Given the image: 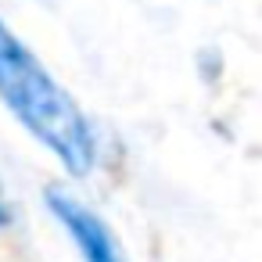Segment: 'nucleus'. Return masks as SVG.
<instances>
[{
  "instance_id": "obj_2",
  "label": "nucleus",
  "mask_w": 262,
  "mask_h": 262,
  "mask_svg": "<svg viewBox=\"0 0 262 262\" xmlns=\"http://www.w3.org/2000/svg\"><path fill=\"white\" fill-rule=\"evenodd\" d=\"M43 201H47V212L58 219V226L76 244L79 262H126V251H122L115 230L90 205H83L72 190H65L61 183H51L43 190Z\"/></svg>"
},
{
  "instance_id": "obj_3",
  "label": "nucleus",
  "mask_w": 262,
  "mask_h": 262,
  "mask_svg": "<svg viewBox=\"0 0 262 262\" xmlns=\"http://www.w3.org/2000/svg\"><path fill=\"white\" fill-rule=\"evenodd\" d=\"M11 226V205H8V194L0 190V230Z\"/></svg>"
},
{
  "instance_id": "obj_1",
  "label": "nucleus",
  "mask_w": 262,
  "mask_h": 262,
  "mask_svg": "<svg viewBox=\"0 0 262 262\" xmlns=\"http://www.w3.org/2000/svg\"><path fill=\"white\" fill-rule=\"evenodd\" d=\"M0 101L43 151L65 165L69 176H90L97 169L101 140L90 115L4 18H0Z\"/></svg>"
}]
</instances>
